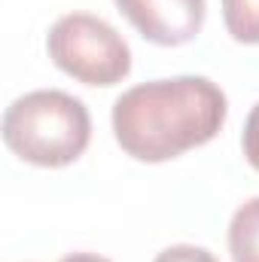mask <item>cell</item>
Wrapping results in <instances>:
<instances>
[{"instance_id": "7", "label": "cell", "mask_w": 259, "mask_h": 262, "mask_svg": "<svg viewBox=\"0 0 259 262\" xmlns=\"http://www.w3.org/2000/svg\"><path fill=\"white\" fill-rule=\"evenodd\" d=\"M156 262H217L213 253H207L204 247H192V244H174L168 250H162Z\"/></svg>"}, {"instance_id": "4", "label": "cell", "mask_w": 259, "mask_h": 262, "mask_svg": "<svg viewBox=\"0 0 259 262\" xmlns=\"http://www.w3.org/2000/svg\"><path fill=\"white\" fill-rule=\"evenodd\" d=\"M131 25L159 46H180L198 37L204 0H116Z\"/></svg>"}, {"instance_id": "8", "label": "cell", "mask_w": 259, "mask_h": 262, "mask_svg": "<svg viewBox=\"0 0 259 262\" xmlns=\"http://www.w3.org/2000/svg\"><path fill=\"white\" fill-rule=\"evenodd\" d=\"M244 156L259 171V104L250 110V116L244 122Z\"/></svg>"}, {"instance_id": "2", "label": "cell", "mask_w": 259, "mask_h": 262, "mask_svg": "<svg viewBox=\"0 0 259 262\" xmlns=\"http://www.w3.org/2000/svg\"><path fill=\"white\" fill-rule=\"evenodd\" d=\"M92 137V119L79 98L40 89L15 98L3 113L6 146L40 168H64L76 162Z\"/></svg>"}, {"instance_id": "5", "label": "cell", "mask_w": 259, "mask_h": 262, "mask_svg": "<svg viewBox=\"0 0 259 262\" xmlns=\"http://www.w3.org/2000/svg\"><path fill=\"white\" fill-rule=\"evenodd\" d=\"M232 262H259V198L244 201L229 223Z\"/></svg>"}, {"instance_id": "6", "label": "cell", "mask_w": 259, "mask_h": 262, "mask_svg": "<svg viewBox=\"0 0 259 262\" xmlns=\"http://www.w3.org/2000/svg\"><path fill=\"white\" fill-rule=\"evenodd\" d=\"M223 18L238 43H259V0H223Z\"/></svg>"}, {"instance_id": "3", "label": "cell", "mask_w": 259, "mask_h": 262, "mask_svg": "<svg viewBox=\"0 0 259 262\" xmlns=\"http://www.w3.org/2000/svg\"><path fill=\"white\" fill-rule=\"evenodd\" d=\"M49 58L85 85H116L128 76L131 52L113 25L89 12L61 15L46 40Z\"/></svg>"}, {"instance_id": "1", "label": "cell", "mask_w": 259, "mask_h": 262, "mask_svg": "<svg viewBox=\"0 0 259 262\" xmlns=\"http://www.w3.org/2000/svg\"><path fill=\"white\" fill-rule=\"evenodd\" d=\"M226 95L204 76L153 79L122 92L113 104L119 146L137 162H168L217 137Z\"/></svg>"}, {"instance_id": "9", "label": "cell", "mask_w": 259, "mask_h": 262, "mask_svg": "<svg viewBox=\"0 0 259 262\" xmlns=\"http://www.w3.org/2000/svg\"><path fill=\"white\" fill-rule=\"evenodd\" d=\"M61 262H110V259H104V256H98V253H70V256H64Z\"/></svg>"}]
</instances>
